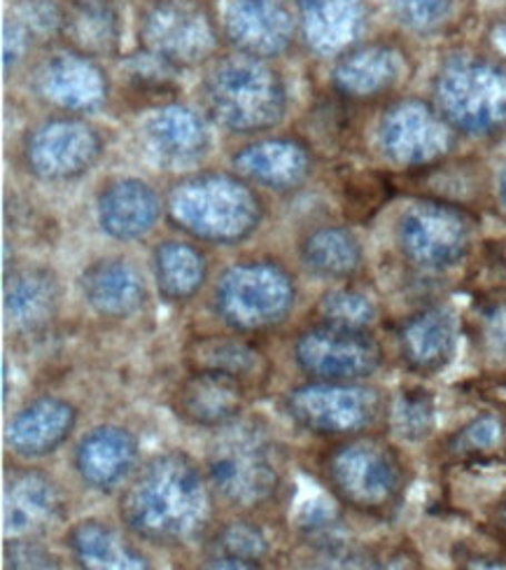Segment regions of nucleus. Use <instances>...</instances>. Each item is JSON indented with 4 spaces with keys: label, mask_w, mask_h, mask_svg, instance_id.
I'll use <instances>...</instances> for the list:
<instances>
[{
    "label": "nucleus",
    "mask_w": 506,
    "mask_h": 570,
    "mask_svg": "<svg viewBox=\"0 0 506 570\" xmlns=\"http://www.w3.org/2000/svg\"><path fill=\"white\" fill-rule=\"evenodd\" d=\"M6 561L12 568H57V557L33 538H14L6 542Z\"/></svg>",
    "instance_id": "43"
},
{
    "label": "nucleus",
    "mask_w": 506,
    "mask_h": 570,
    "mask_svg": "<svg viewBox=\"0 0 506 570\" xmlns=\"http://www.w3.org/2000/svg\"><path fill=\"white\" fill-rule=\"evenodd\" d=\"M437 423L434 395L425 389H406L390 400L388 425L393 433L406 442H423L431 435Z\"/></svg>",
    "instance_id": "38"
},
{
    "label": "nucleus",
    "mask_w": 506,
    "mask_h": 570,
    "mask_svg": "<svg viewBox=\"0 0 506 570\" xmlns=\"http://www.w3.org/2000/svg\"><path fill=\"white\" fill-rule=\"evenodd\" d=\"M390 8L406 29L425 33L439 29L453 10V0H390Z\"/></svg>",
    "instance_id": "42"
},
{
    "label": "nucleus",
    "mask_w": 506,
    "mask_h": 570,
    "mask_svg": "<svg viewBox=\"0 0 506 570\" xmlns=\"http://www.w3.org/2000/svg\"><path fill=\"white\" fill-rule=\"evenodd\" d=\"M395 340L399 361L408 372L434 376L455 358L460 321L446 304H425L399 323Z\"/></svg>",
    "instance_id": "16"
},
{
    "label": "nucleus",
    "mask_w": 506,
    "mask_h": 570,
    "mask_svg": "<svg viewBox=\"0 0 506 570\" xmlns=\"http://www.w3.org/2000/svg\"><path fill=\"white\" fill-rule=\"evenodd\" d=\"M68 517L66 495L52 474L38 468H14L6 474V529L17 538L44 535Z\"/></svg>",
    "instance_id": "18"
},
{
    "label": "nucleus",
    "mask_w": 506,
    "mask_h": 570,
    "mask_svg": "<svg viewBox=\"0 0 506 570\" xmlns=\"http://www.w3.org/2000/svg\"><path fill=\"white\" fill-rule=\"evenodd\" d=\"M446 456L465 468L506 461V421L493 412L478 414L446 440Z\"/></svg>",
    "instance_id": "34"
},
{
    "label": "nucleus",
    "mask_w": 506,
    "mask_h": 570,
    "mask_svg": "<svg viewBox=\"0 0 506 570\" xmlns=\"http://www.w3.org/2000/svg\"><path fill=\"white\" fill-rule=\"evenodd\" d=\"M61 36L68 50L101 59L119 50L122 21L112 0H68L63 6Z\"/></svg>",
    "instance_id": "30"
},
{
    "label": "nucleus",
    "mask_w": 506,
    "mask_h": 570,
    "mask_svg": "<svg viewBox=\"0 0 506 570\" xmlns=\"http://www.w3.org/2000/svg\"><path fill=\"white\" fill-rule=\"evenodd\" d=\"M189 370H212L246 382L252 391H261L271 379V361L250 335H210L197 337L187 346Z\"/></svg>",
    "instance_id": "28"
},
{
    "label": "nucleus",
    "mask_w": 506,
    "mask_h": 570,
    "mask_svg": "<svg viewBox=\"0 0 506 570\" xmlns=\"http://www.w3.org/2000/svg\"><path fill=\"white\" fill-rule=\"evenodd\" d=\"M301 33L306 45L320 57H341L367 29L365 0H301Z\"/></svg>",
    "instance_id": "26"
},
{
    "label": "nucleus",
    "mask_w": 506,
    "mask_h": 570,
    "mask_svg": "<svg viewBox=\"0 0 506 570\" xmlns=\"http://www.w3.org/2000/svg\"><path fill=\"white\" fill-rule=\"evenodd\" d=\"M497 193H499V204H502V208L506 210V171H504V174H502V178H499Z\"/></svg>",
    "instance_id": "45"
},
{
    "label": "nucleus",
    "mask_w": 506,
    "mask_h": 570,
    "mask_svg": "<svg viewBox=\"0 0 506 570\" xmlns=\"http://www.w3.org/2000/svg\"><path fill=\"white\" fill-rule=\"evenodd\" d=\"M457 131L444 120L434 104L423 99H399L383 112L378 125V148L383 157L404 171L448 159Z\"/></svg>",
    "instance_id": "12"
},
{
    "label": "nucleus",
    "mask_w": 506,
    "mask_h": 570,
    "mask_svg": "<svg viewBox=\"0 0 506 570\" xmlns=\"http://www.w3.org/2000/svg\"><path fill=\"white\" fill-rule=\"evenodd\" d=\"M282 407L301 431L325 440H344L388 423L390 397L361 382L310 379L285 393Z\"/></svg>",
    "instance_id": "8"
},
{
    "label": "nucleus",
    "mask_w": 506,
    "mask_h": 570,
    "mask_svg": "<svg viewBox=\"0 0 506 570\" xmlns=\"http://www.w3.org/2000/svg\"><path fill=\"white\" fill-rule=\"evenodd\" d=\"M252 393L236 376L212 370H189L171 393V410L187 425L220 431L244 416Z\"/></svg>",
    "instance_id": "15"
},
{
    "label": "nucleus",
    "mask_w": 506,
    "mask_h": 570,
    "mask_svg": "<svg viewBox=\"0 0 506 570\" xmlns=\"http://www.w3.org/2000/svg\"><path fill=\"white\" fill-rule=\"evenodd\" d=\"M486 531L502 548H506V489L497 495V501L486 512Z\"/></svg>",
    "instance_id": "44"
},
{
    "label": "nucleus",
    "mask_w": 506,
    "mask_h": 570,
    "mask_svg": "<svg viewBox=\"0 0 506 570\" xmlns=\"http://www.w3.org/2000/svg\"><path fill=\"white\" fill-rule=\"evenodd\" d=\"M140 444L125 425H96L72 451V468L87 489L112 493L138 470Z\"/></svg>",
    "instance_id": "19"
},
{
    "label": "nucleus",
    "mask_w": 506,
    "mask_h": 570,
    "mask_svg": "<svg viewBox=\"0 0 506 570\" xmlns=\"http://www.w3.org/2000/svg\"><path fill=\"white\" fill-rule=\"evenodd\" d=\"M76 425L78 410L72 402L57 395H42L10 419L6 444L21 459H44L68 442Z\"/></svg>",
    "instance_id": "20"
},
{
    "label": "nucleus",
    "mask_w": 506,
    "mask_h": 570,
    "mask_svg": "<svg viewBox=\"0 0 506 570\" xmlns=\"http://www.w3.org/2000/svg\"><path fill=\"white\" fill-rule=\"evenodd\" d=\"M70 559L82 568H150V559L125 533L101 519H85L66 533Z\"/></svg>",
    "instance_id": "31"
},
{
    "label": "nucleus",
    "mask_w": 506,
    "mask_h": 570,
    "mask_svg": "<svg viewBox=\"0 0 506 570\" xmlns=\"http://www.w3.org/2000/svg\"><path fill=\"white\" fill-rule=\"evenodd\" d=\"M36 89L44 104L63 115H87L106 106L110 80L96 59L68 50L38 68Z\"/></svg>",
    "instance_id": "17"
},
{
    "label": "nucleus",
    "mask_w": 506,
    "mask_h": 570,
    "mask_svg": "<svg viewBox=\"0 0 506 570\" xmlns=\"http://www.w3.org/2000/svg\"><path fill=\"white\" fill-rule=\"evenodd\" d=\"M101 229L117 242H136L148 236L161 216V199L138 178L112 180L96 204Z\"/></svg>",
    "instance_id": "27"
},
{
    "label": "nucleus",
    "mask_w": 506,
    "mask_h": 570,
    "mask_svg": "<svg viewBox=\"0 0 506 570\" xmlns=\"http://www.w3.org/2000/svg\"><path fill=\"white\" fill-rule=\"evenodd\" d=\"M199 97L208 120L234 134L274 129L287 110V89L278 70L246 52L215 59Z\"/></svg>",
    "instance_id": "4"
},
{
    "label": "nucleus",
    "mask_w": 506,
    "mask_h": 570,
    "mask_svg": "<svg viewBox=\"0 0 506 570\" xmlns=\"http://www.w3.org/2000/svg\"><path fill=\"white\" fill-rule=\"evenodd\" d=\"M474 234L476 218L469 208L420 199L397 220V248L420 272H448L465 263Z\"/></svg>",
    "instance_id": "9"
},
{
    "label": "nucleus",
    "mask_w": 506,
    "mask_h": 570,
    "mask_svg": "<svg viewBox=\"0 0 506 570\" xmlns=\"http://www.w3.org/2000/svg\"><path fill=\"white\" fill-rule=\"evenodd\" d=\"M295 365L318 382H367L383 365V346L371 330L312 321L295 337Z\"/></svg>",
    "instance_id": "10"
},
{
    "label": "nucleus",
    "mask_w": 506,
    "mask_h": 570,
    "mask_svg": "<svg viewBox=\"0 0 506 570\" xmlns=\"http://www.w3.org/2000/svg\"><path fill=\"white\" fill-rule=\"evenodd\" d=\"M122 76L129 97L142 106H166L178 94V68L152 52L142 50V55L131 57Z\"/></svg>",
    "instance_id": "36"
},
{
    "label": "nucleus",
    "mask_w": 506,
    "mask_h": 570,
    "mask_svg": "<svg viewBox=\"0 0 506 570\" xmlns=\"http://www.w3.org/2000/svg\"><path fill=\"white\" fill-rule=\"evenodd\" d=\"M217 498L206 468L185 451H163L138 468L119 495L127 531L163 550L204 544L215 529Z\"/></svg>",
    "instance_id": "1"
},
{
    "label": "nucleus",
    "mask_w": 506,
    "mask_h": 570,
    "mask_svg": "<svg viewBox=\"0 0 506 570\" xmlns=\"http://www.w3.org/2000/svg\"><path fill=\"white\" fill-rule=\"evenodd\" d=\"M408 57L393 42H359L336 57L331 87L353 104L390 97L408 78Z\"/></svg>",
    "instance_id": "14"
},
{
    "label": "nucleus",
    "mask_w": 506,
    "mask_h": 570,
    "mask_svg": "<svg viewBox=\"0 0 506 570\" xmlns=\"http://www.w3.org/2000/svg\"><path fill=\"white\" fill-rule=\"evenodd\" d=\"M217 503L236 514L269 517L285 503L287 454L264 419H238L217 431L206 454Z\"/></svg>",
    "instance_id": "2"
},
{
    "label": "nucleus",
    "mask_w": 506,
    "mask_h": 570,
    "mask_svg": "<svg viewBox=\"0 0 506 570\" xmlns=\"http://www.w3.org/2000/svg\"><path fill=\"white\" fill-rule=\"evenodd\" d=\"M276 557V540L259 517L236 514L204 542L206 568H264Z\"/></svg>",
    "instance_id": "29"
},
{
    "label": "nucleus",
    "mask_w": 506,
    "mask_h": 570,
    "mask_svg": "<svg viewBox=\"0 0 506 570\" xmlns=\"http://www.w3.org/2000/svg\"><path fill=\"white\" fill-rule=\"evenodd\" d=\"M145 52L182 68L210 61L217 52V27L210 12L195 0H150L138 19Z\"/></svg>",
    "instance_id": "11"
},
{
    "label": "nucleus",
    "mask_w": 506,
    "mask_h": 570,
    "mask_svg": "<svg viewBox=\"0 0 506 570\" xmlns=\"http://www.w3.org/2000/svg\"><path fill=\"white\" fill-rule=\"evenodd\" d=\"M234 166L252 185L287 193L312 174V148L301 138H264L236 153Z\"/></svg>",
    "instance_id": "24"
},
{
    "label": "nucleus",
    "mask_w": 506,
    "mask_h": 570,
    "mask_svg": "<svg viewBox=\"0 0 506 570\" xmlns=\"http://www.w3.org/2000/svg\"><path fill=\"white\" fill-rule=\"evenodd\" d=\"M393 197V185L380 174H353L341 183V202L346 218L369 223Z\"/></svg>",
    "instance_id": "39"
},
{
    "label": "nucleus",
    "mask_w": 506,
    "mask_h": 570,
    "mask_svg": "<svg viewBox=\"0 0 506 570\" xmlns=\"http://www.w3.org/2000/svg\"><path fill=\"white\" fill-rule=\"evenodd\" d=\"M350 101L344 99L341 94H336L334 101H325L320 104L316 110L310 112V136L316 138L323 146H344V142L353 136L355 125L350 122V117H341V112L346 110Z\"/></svg>",
    "instance_id": "41"
},
{
    "label": "nucleus",
    "mask_w": 506,
    "mask_h": 570,
    "mask_svg": "<svg viewBox=\"0 0 506 570\" xmlns=\"http://www.w3.org/2000/svg\"><path fill=\"white\" fill-rule=\"evenodd\" d=\"M152 274L161 299L182 304L201 293L208 281V259L195 244L163 242L152 253Z\"/></svg>",
    "instance_id": "33"
},
{
    "label": "nucleus",
    "mask_w": 506,
    "mask_h": 570,
    "mask_svg": "<svg viewBox=\"0 0 506 570\" xmlns=\"http://www.w3.org/2000/svg\"><path fill=\"white\" fill-rule=\"evenodd\" d=\"M480 166H472L465 161L448 164L446 159L439 164L425 166V169L408 171L411 178L423 187V199L446 202L467 208V202L476 199L484 193L486 180L480 178Z\"/></svg>",
    "instance_id": "35"
},
{
    "label": "nucleus",
    "mask_w": 506,
    "mask_h": 570,
    "mask_svg": "<svg viewBox=\"0 0 506 570\" xmlns=\"http://www.w3.org/2000/svg\"><path fill=\"white\" fill-rule=\"evenodd\" d=\"M316 316V321L323 323L371 330L378 318V306L367 293L357 288H336L318 302Z\"/></svg>",
    "instance_id": "40"
},
{
    "label": "nucleus",
    "mask_w": 506,
    "mask_h": 570,
    "mask_svg": "<svg viewBox=\"0 0 506 570\" xmlns=\"http://www.w3.org/2000/svg\"><path fill=\"white\" fill-rule=\"evenodd\" d=\"M297 304V281L276 259H244L227 267L215 283L212 308L240 335H261L280 327Z\"/></svg>",
    "instance_id": "7"
},
{
    "label": "nucleus",
    "mask_w": 506,
    "mask_h": 570,
    "mask_svg": "<svg viewBox=\"0 0 506 570\" xmlns=\"http://www.w3.org/2000/svg\"><path fill=\"white\" fill-rule=\"evenodd\" d=\"M434 106L444 120L472 138H495L506 131V63L455 52L434 76Z\"/></svg>",
    "instance_id": "6"
},
{
    "label": "nucleus",
    "mask_w": 506,
    "mask_h": 570,
    "mask_svg": "<svg viewBox=\"0 0 506 570\" xmlns=\"http://www.w3.org/2000/svg\"><path fill=\"white\" fill-rule=\"evenodd\" d=\"M80 291L91 312L103 321H127L148 304L140 269L125 257H103L85 269Z\"/></svg>",
    "instance_id": "21"
},
{
    "label": "nucleus",
    "mask_w": 506,
    "mask_h": 570,
    "mask_svg": "<svg viewBox=\"0 0 506 570\" xmlns=\"http://www.w3.org/2000/svg\"><path fill=\"white\" fill-rule=\"evenodd\" d=\"M225 31L238 52L274 59L292 45L295 21L278 0H231Z\"/></svg>",
    "instance_id": "22"
},
{
    "label": "nucleus",
    "mask_w": 506,
    "mask_h": 570,
    "mask_svg": "<svg viewBox=\"0 0 506 570\" xmlns=\"http://www.w3.org/2000/svg\"><path fill=\"white\" fill-rule=\"evenodd\" d=\"M168 218L199 242L234 246L257 232L261 199L250 180L231 174H195L178 180L166 197Z\"/></svg>",
    "instance_id": "5"
},
{
    "label": "nucleus",
    "mask_w": 506,
    "mask_h": 570,
    "mask_svg": "<svg viewBox=\"0 0 506 570\" xmlns=\"http://www.w3.org/2000/svg\"><path fill=\"white\" fill-rule=\"evenodd\" d=\"M103 155V138L80 115H57L23 138L27 169L47 183L76 180Z\"/></svg>",
    "instance_id": "13"
},
{
    "label": "nucleus",
    "mask_w": 506,
    "mask_h": 570,
    "mask_svg": "<svg viewBox=\"0 0 506 570\" xmlns=\"http://www.w3.org/2000/svg\"><path fill=\"white\" fill-rule=\"evenodd\" d=\"M6 316L12 327L27 337H40L59 316L61 285L52 269L19 267L6 272Z\"/></svg>",
    "instance_id": "23"
},
{
    "label": "nucleus",
    "mask_w": 506,
    "mask_h": 570,
    "mask_svg": "<svg viewBox=\"0 0 506 570\" xmlns=\"http://www.w3.org/2000/svg\"><path fill=\"white\" fill-rule=\"evenodd\" d=\"M469 335L488 363L506 367V291H493L474 302Z\"/></svg>",
    "instance_id": "37"
},
{
    "label": "nucleus",
    "mask_w": 506,
    "mask_h": 570,
    "mask_svg": "<svg viewBox=\"0 0 506 570\" xmlns=\"http://www.w3.org/2000/svg\"><path fill=\"white\" fill-rule=\"evenodd\" d=\"M316 472L336 503L380 521L401 510L411 484L404 454L376 431L334 440L320 454Z\"/></svg>",
    "instance_id": "3"
},
{
    "label": "nucleus",
    "mask_w": 506,
    "mask_h": 570,
    "mask_svg": "<svg viewBox=\"0 0 506 570\" xmlns=\"http://www.w3.org/2000/svg\"><path fill=\"white\" fill-rule=\"evenodd\" d=\"M142 140L159 161L191 166L208 155L210 131L204 115L176 104H166L145 120Z\"/></svg>",
    "instance_id": "25"
},
{
    "label": "nucleus",
    "mask_w": 506,
    "mask_h": 570,
    "mask_svg": "<svg viewBox=\"0 0 506 570\" xmlns=\"http://www.w3.org/2000/svg\"><path fill=\"white\" fill-rule=\"evenodd\" d=\"M299 255L304 267L325 281H350L365 265V250L359 239L341 225L310 229L299 244Z\"/></svg>",
    "instance_id": "32"
}]
</instances>
